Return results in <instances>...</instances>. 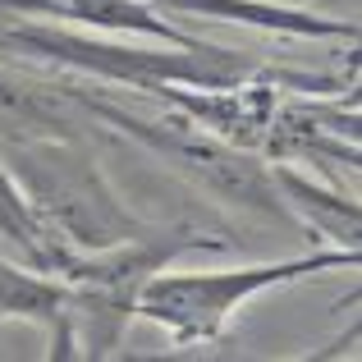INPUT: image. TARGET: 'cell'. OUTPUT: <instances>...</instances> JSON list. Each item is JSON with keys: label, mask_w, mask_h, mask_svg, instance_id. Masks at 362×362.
<instances>
[{"label": "cell", "mask_w": 362, "mask_h": 362, "mask_svg": "<svg viewBox=\"0 0 362 362\" xmlns=\"http://www.w3.org/2000/svg\"><path fill=\"white\" fill-rule=\"evenodd\" d=\"M362 262V247H330L317 243L312 252L280 257V262H239L216 271H156L138 293V321H151L165 330L175 349L221 344L230 321L252 298L271 289H289L298 280H317L326 271H354Z\"/></svg>", "instance_id": "277c9868"}, {"label": "cell", "mask_w": 362, "mask_h": 362, "mask_svg": "<svg viewBox=\"0 0 362 362\" xmlns=\"http://www.w3.org/2000/svg\"><path fill=\"white\" fill-rule=\"evenodd\" d=\"M0 60L5 64H33V69L88 78L115 92L147 97L156 88H230L252 74H262L266 60L221 42L202 46H170L151 37L97 33L83 23H51V18H23V23H0Z\"/></svg>", "instance_id": "6da1fadb"}, {"label": "cell", "mask_w": 362, "mask_h": 362, "mask_svg": "<svg viewBox=\"0 0 362 362\" xmlns=\"http://www.w3.org/2000/svg\"><path fill=\"white\" fill-rule=\"evenodd\" d=\"M271 179L303 234H312L317 243H330V247H358L362 206L354 193H344L339 184L312 175V170L289 165V160H271Z\"/></svg>", "instance_id": "8992f818"}, {"label": "cell", "mask_w": 362, "mask_h": 362, "mask_svg": "<svg viewBox=\"0 0 362 362\" xmlns=\"http://www.w3.org/2000/svg\"><path fill=\"white\" fill-rule=\"evenodd\" d=\"M0 160L64 247H110L151 230V221H142L124 202L115 179L106 175L97 138H64V133L0 138Z\"/></svg>", "instance_id": "3957f363"}, {"label": "cell", "mask_w": 362, "mask_h": 362, "mask_svg": "<svg viewBox=\"0 0 362 362\" xmlns=\"http://www.w3.org/2000/svg\"><path fill=\"white\" fill-rule=\"evenodd\" d=\"M156 14L175 18V23H234L252 28L266 37H284V42H358L354 18H335L308 5H284V0H142Z\"/></svg>", "instance_id": "5b68a950"}, {"label": "cell", "mask_w": 362, "mask_h": 362, "mask_svg": "<svg viewBox=\"0 0 362 362\" xmlns=\"http://www.w3.org/2000/svg\"><path fill=\"white\" fill-rule=\"evenodd\" d=\"M23 18H51V23H74L69 5H60V0H0V23H23Z\"/></svg>", "instance_id": "ba28073f"}, {"label": "cell", "mask_w": 362, "mask_h": 362, "mask_svg": "<svg viewBox=\"0 0 362 362\" xmlns=\"http://www.w3.org/2000/svg\"><path fill=\"white\" fill-rule=\"evenodd\" d=\"M0 252H5L9 262L28 266V271H42V275H55L60 271V257L69 252V247L42 225V216L33 211L23 188L14 184L5 160H0Z\"/></svg>", "instance_id": "52a82bcc"}, {"label": "cell", "mask_w": 362, "mask_h": 362, "mask_svg": "<svg viewBox=\"0 0 362 362\" xmlns=\"http://www.w3.org/2000/svg\"><path fill=\"white\" fill-rule=\"evenodd\" d=\"M64 83H69L74 101L101 124L106 138H124L138 151L156 156L170 175H179L188 188H197V193L211 197V206H225V211L243 216V221L289 225V230H298L293 216H289V206H284L280 193H275L271 160L266 156H257V151L239 147V142L202 129L197 119H188L184 110H175V106L151 101L156 110H138L124 97H115L110 88H101V83L69 78V74H64Z\"/></svg>", "instance_id": "7a4b0ae2"}]
</instances>
